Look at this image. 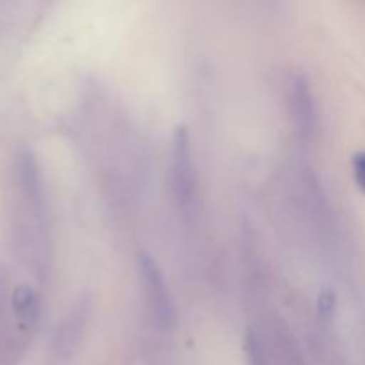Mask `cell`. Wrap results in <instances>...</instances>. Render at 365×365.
I'll return each instance as SVG.
<instances>
[{
  "label": "cell",
  "mask_w": 365,
  "mask_h": 365,
  "mask_svg": "<svg viewBox=\"0 0 365 365\" xmlns=\"http://www.w3.org/2000/svg\"><path fill=\"white\" fill-rule=\"evenodd\" d=\"M138 271L153 324L159 330H171L177 323V307L159 264L148 253H139Z\"/></svg>",
  "instance_id": "1"
},
{
  "label": "cell",
  "mask_w": 365,
  "mask_h": 365,
  "mask_svg": "<svg viewBox=\"0 0 365 365\" xmlns=\"http://www.w3.org/2000/svg\"><path fill=\"white\" fill-rule=\"evenodd\" d=\"M171 189L180 212L192 216L198 203V175L185 127L178 128L171 148Z\"/></svg>",
  "instance_id": "2"
},
{
  "label": "cell",
  "mask_w": 365,
  "mask_h": 365,
  "mask_svg": "<svg viewBox=\"0 0 365 365\" xmlns=\"http://www.w3.org/2000/svg\"><path fill=\"white\" fill-rule=\"evenodd\" d=\"M289 109L299 138H312L317 127V103L310 81L303 73H294L289 81Z\"/></svg>",
  "instance_id": "3"
},
{
  "label": "cell",
  "mask_w": 365,
  "mask_h": 365,
  "mask_svg": "<svg viewBox=\"0 0 365 365\" xmlns=\"http://www.w3.org/2000/svg\"><path fill=\"white\" fill-rule=\"evenodd\" d=\"M14 312L20 319H24L25 323H34L38 319L39 314V302L38 296L34 294V291H31L29 287H21L14 292L13 298Z\"/></svg>",
  "instance_id": "4"
},
{
  "label": "cell",
  "mask_w": 365,
  "mask_h": 365,
  "mask_svg": "<svg viewBox=\"0 0 365 365\" xmlns=\"http://www.w3.org/2000/svg\"><path fill=\"white\" fill-rule=\"evenodd\" d=\"M84 314H86L84 309H77V312H73L71 316H68L66 324H64L63 330H61L64 346L73 344V342L78 339L82 327H84Z\"/></svg>",
  "instance_id": "5"
},
{
  "label": "cell",
  "mask_w": 365,
  "mask_h": 365,
  "mask_svg": "<svg viewBox=\"0 0 365 365\" xmlns=\"http://www.w3.org/2000/svg\"><path fill=\"white\" fill-rule=\"evenodd\" d=\"M353 173L359 187L365 195V152H359L353 155Z\"/></svg>",
  "instance_id": "6"
}]
</instances>
